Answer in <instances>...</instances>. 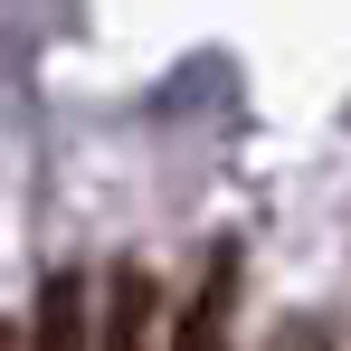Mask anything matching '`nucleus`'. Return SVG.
<instances>
[{
    "mask_svg": "<svg viewBox=\"0 0 351 351\" xmlns=\"http://www.w3.org/2000/svg\"><path fill=\"white\" fill-rule=\"evenodd\" d=\"M228 323H237V247H209L199 285H190V304H180L171 351H228Z\"/></svg>",
    "mask_w": 351,
    "mask_h": 351,
    "instance_id": "1",
    "label": "nucleus"
},
{
    "mask_svg": "<svg viewBox=\"0 0 351 351\" xmlns=\"http://www.w3.org/2000/svg\"><path fill=\"white\" fill-rule=\"evenodd\" d=\"M152 332H162V276H152V266H114V276H105L95 351H152Z\"/></svg>",
    "mask_w": 351,
    "mask_h": 351,
    "instance_id": "2",
    "label": "nucleus"
},
{
    "mask_svg": "<svg viewBox=\"0 0 351 351\" xmlns=\"http://www.w3.org/2000/svg\"><path fill=\"white\" fill-rule=\"evenodd\" d=\"M29 351H95V285L76 266H48L38 313H29Z\"/></svg>",
    "mask_w": 351,
    "mask_h": 351,
    "instance_id": "3",
    "label": "nucleus"
},
{
    "mask_svg": "<svg viewBox=\"0 0 351 351\" xmlns=\"http://www.w3.org/2000/svg\"><path fill=\"white\" fill-rule=\"evenodd\" d=\"M266 351H332V332H323L313 313H285V323H276V342H266Z\"/></svg>",
    "mask_w": 351,
    "mask_h": 351,
    "instance_id": "4",
    "label": "nucleus"
},
{
    "mask_svg": "<svg viewBox=\"0 0 351 351\" xmlns=\"http://www.w3.org/2000/svg\"><path fill=\"white\" fill-rule=\"evenodd\" d=\"M0 351H29V342H19V332H10V323H0Z\"/></svg>",
    "mask_w": 351,
    "mask_h": 351,
    "instance_id": "5",
    "label": "nucleus"
}]
</instances>
